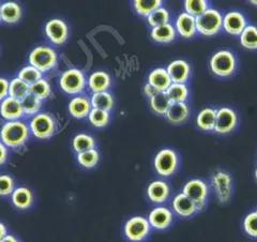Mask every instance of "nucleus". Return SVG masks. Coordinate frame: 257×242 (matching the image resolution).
<instances>
[{
  "mask_svg": "<svg viewBox=\"0 0 257 242\" xmlns=\"http://www.w3.org/2000/svg\"><path fill=\"white\" fill-rule=\"evenodd\" d=\"M176 28L178 34L183 38L194 37L197 31L196 19L188 13H182L177 19Z\"/></svg>",
  "mask_w": 257,
  "mask_h": 242,
  "instance_id": "obj_20",
  "label": "nucleus"
},
{
  "mask_svg": "<svg viewBox=\"0 0 257 242\" xmlns=\"http://www.w3.org/2000/svg\"><path fill=\"white\" fill-rule=\"evenodd\" d=\"M30 93L36 95L37 98L43 101L52 94V88L50 83H48L46 79L42 78L30 86Z\"/></svg>",
  "mask_w": 257,
  "mask_h": 242,
  "instance_id": "obj_39",
  "label": "nucleus"
},
{
  "mask_svg": "<svg viewBox=\"0 0 257 242\" xmlns=\"http://www.w3.org/2000/svg\"><path fill=\"white\" fill-rule=\"evenodd\" d=\"M90 124L95 128H103L109 123V112L106 110L92 108L88 115Z\"/></svg>",
  "mask_w": 257,
  "mask_h": 242,
  "instance_id": "obj_40",
  "label": "nucleus"
},
{
  "mask_svg": "<svg viewBox=\"0 0 257 242\" xmlns=\"http://www.w3.org/2000/svg\"><path fill=\"white\" fill-rule=\"evenodd\" d=\"M223 27L226 32L234 36H240L246 27L244 16L239 12H229L223 19Z\"/></svg>",
  "mask_w": 257,
  "mask_h": 242,
  "instance_id": "obj_15",
  "label": "nucleus"
},
{
  "mask_svg": "<svg viewBox=\"0 0 257 242\" xmlns=\"http://www.w3.org/2000/svg\"><path fill=\"white\" fill-rule=\"evenodd\" d=\"M178 166V157L172 149L159 151L155 159V168L160 176L168 177L173 175Z\"/></svg>",
  "mask_w": 257,
  "mask_h": 242,
  "instance_id": "obj_7",
  "label": "nucleus"
},
{
  "mask_svg": "<svg viewBox=\"0 0 257 242\" xmlns=\"http://www.w3.org/2000/svg\"><path fill=\"white\" fill-rule=\"evenodd\" d=\"M15 190V182L9 175H0V196L11 195Z\"/></svg>",
  "mask_w": 257,
  "mask_h": 242,
  "instance_id": "obj_42",
  "label": "nucleus"
},
{
  "mask_svg": "<svg viewBox=\"0 0 257 242\" xmlns=\"http://www.w3.org/2000/svg\"><path fill=\"white\" fill-rule=\"evenodd\" d=\"M166 71L174 84H184L190 76L189 64L183 60L173 61L171 64H168Z\"/></svg>",
  "mask_w": 257,
  "mask_h": 242,
  "instance_id": "obj_16",
  "label": "nucleus"
},
{
  "mask_svg": "<svg viewBox=\"0 0 257 242\" xmlns=\"http://www.w3.org/2000/svg\"><path fill=\"white\" fill-rule=\"evenodd\" d=\"M0 21H2V6H0Z\"/></svg>",
  "mask_w": 257,
  "mask_h": 242,
  "instance_id": "obj_50",
  "label": "nucleus"
},
{
  "mask_svg": "<svg viewBox=\"0 0 257 242\" xmlns=\"http://www.w3.org/2000/svg\"><path fill=\"white\" fill-rule=\"evenodd\" d=\"M150 231V224L143 216H133L124 225V235L132 242L143 241Z\"/></svg>",
  "mask_w": 257,
  "mask_h": 242,
  "instance_id": "obj_8",
  "label": "nucleus"
},
{
  "mask_svg": "<svg viewBox=\"0 0 257 242\" xmlns=\"http://www.w3.org/2000/svg\"><path fill=\"white\" fill-rule=\"evenodd\" d=\"M8 235V229L4 223L0 222V241H2Z\"/></svg>",
  "mask_w": 257,
  "mask_h": 242,
  "instance_id": "obj_47",
  "label": "nucleus"
},
{
  "mask_svg": "<svg viewBox=\"0 0 257 242\" xmlns=\"http://www.w3.org/2000/svg\"><path fill=\"white\" fill-rule=\"evenodd\" d=\"M100 155L94 148L77 153V162L85 168H92L99 162Z\"/></svg>",
  "mask_w": 257,
  "mask_h": 242,
  "instance_id": "obj_35",
  "label": "nucleus"
},
{
  "mask_svg": "<svg viewBox=\"0 0 257 242\" xmlns=\"http://www.w3.org/2000/svg\"><path fill=\"white\" fill-rule=\"evenodd\" d=\"M256 213H257V210H256Z\"/></svg>",
  "mask_w": 257,
  "mask_h": 242,
  "instance_id": "obj_52",
  "label": "nucleus"
},
{
  "mask_svg": "<svg viewBox=\"0 0 257 242\" xmlns=\"http://www.w3.org/2000/svg\"><path fill=\"white\" fill-rule=\"evenodd\" d=\"M173 209L174 211L183 217H190L198 211L196 204L181 193L177 195L173 200Z\"/></svg>",
  "mask_w": 257,
  "mask_h": 242,
  "instance_id": "obj_17",
  "label": "nucleus"
},
{
  "mask_svg": "<svg viewBox=\"0 0 257 242\" xmlns=\"http://www.w3.org/2000/svg\"><path fill=\"white\" fill-rule=\"evenodd\" d=\"M168 98L172 103H180L184 102L188 98L189 90L184 84H172L166 91Z\"/></svg>",
  "mask_w": 257,
  "mask_h": 242,
  "instance_id": "obj_32",
  "label": "nucleus"
},
{
  "mask_svg": "<svg viewBox=\"0 0 257 242\" xmlns=\"http://www.w3.org/2000/svg\"><path fill=\"white\" fill-rule=\"evenodd\" d=\"M8 155H9V152H8V147L5 146V145L0 142V166L4 165L7 162Z\"/></svg>",
  "mask_w": 257,
  "mask_h": 242,
  "instance_id": "obj_45",
  "label": "nucleus"
},
{
  "mask_svg": "<svg viewBox=\"0 0 257 242\" xmlns=\"http://www.w3.org/2000/svg\"><path fill=\"white\" fill-rule=\"evenodd\" d=\"M148 84L155 87L159 92H166L173 83L167 71L163 68H159L152 71L149 74Z\"/></svg>",
  "mask_w": 257,
  "mask_h": 242,
  "instance_id": "obj_21",
  "label": "nucleus"
},
{
  "mask_svg": "<svg viewBox=\"0 0 257 242\" xmlns=\"http://www.w3.org/2000/svg\"><path fill=\"white\" fill-rule=\"evenodd\" d=\"M0 115L8 121L20 120L24 115L22 101L8 96L0 104Z\"/></svg>",
  "mask_w": 257,
  "mask_h": 242,
  "instance_id": "obj_13",
  "label": "nucleus"
},
{
  "mask_svg": "<svg viewBox=\"0 0 257 242\" xmlns=\"http://www.w3.org/2000/svg\"><path fill=\"white\" fill-rule=\"evenodd\" d=\"M88 86L93 93L104 92L110 87V77L103 71L94 72L88 79Z\"/></svg>",
  "mask_w": 257,
  "mask_h": 242,
  "instance_id": "obj_24",
  "label": "nucleus"
},
{
  "mask_svg": "<svg viewBox=\"0 0 257 242\" xmlns=\"http://www.w3.org/2000/svg\"><path fill=\"white\" fill-rule=\"evenodd\" d=\"M60 88L69 94H77L84 90L86 86L85 75L78 69H70L63 72L60 77Z\"/></svg>",
  "mask_w": 257,
  "mask_h": 242,
  "instance_id": "obj_6",
  "label": "nucleus"
},
{
  "mask_svg": "<svg viewBox=\"0 0 257 242\" xmlns=\"http://www.w3.org/2000/svg\"><path fill=\"white\" fill-rule=\"evenodd\" d=\"M133 3L136 12L140 15L147 16V18L152 12H155L159 8L162 7L161 0H135Z\"/></svg>",
  "mask_w": 257,
  "mask_h": 242,
  "instance_id": "obj_31",
  "label": "nucleus"
},
{
  "mask_svg": "<svg viewBox=\"0 0 257 242\" xmlns=\"http://www.w3.org/2000/svg\"><path fill=\"white\" fill-rule=\"evenodd\" d=\"M216 110L213 108H205L197 116V126L204 131H213L215 127Z\"/></svg>",
  "mask_w": 257,
  "mask_h": 242,
  "instance_id": "obj_28",
  "label": "nucleus"
},
{
  "mask_svg": "<svg viewBox=\"0 0 257 242\" xmlns=\"http://www.w3.org/2000/svg\"><path fill=\"white\" fill-rule=\"evenodd\" d=\"M148 222L156 229H166L173 222L172 211L165 207H157L149 213Z\"/></svg>",
  "mask_w": 257,
  "mask_h": 242,
  "instance_id": "obj_14",
  "label": "nucleus"
},
{
  "mask_svg": "<svg viewBox=\"0 0 257 242\" xmlns=\"http://www.w3.org/2000/svg\"><path fill=\"white\" fill-rule=\"evenodd\" d=\"M170 193L171 190L170 187H168V184L161 180L151 182L147 189V194L149 199L152 203L156 204L165 203L168 196H170Z\"/></svg>",
  "mask_w": 257,
  "mask_h": 242,
  "instance_id": "obj_18",
  "label": "nucleus"
},
{
  "mask_svg": "<svg viewBox=\"0 0 257 242\" xmlns=\"http://www.w3.org/2000/svg\"><path fill=\"white\" fill-rule=\"evenodd\" d=\"M183 194L188 196L196 204L198 211L205 207L208 197V187L207 184L200 179H193L186 183L183 187Z\"/></svg>",
  "mask_w": 257,
  "mask_h": 242,
  "instance_id": "obj_9",
  "label": "nucleus"
},
{
  "mask_svg": "<svg viewBox=\"0 0 257 242\" xmlns=\"http://www.w3.org/2000/svg\"><path fill=\"white\" fill-rule=\"evenodd\" d=\"M237 115L231 108L222 107L216 110L214 131L219 134H227L237 126Z\"/></svg>",
  "mask_w": 257,
  "mask_h": 242,
  "instance_id": "obj_12",
  "label": "nucleus"
},
{
  "mask_svg": "<svg viewBox=\"0 0 257 242\" xmlns=\"http://www.w3.org/2000/svg\"><path fill=\"white\" fill-rule=\"evenodd\" d=\"M210 68L215 75L221 77L230 76L236 69L234 54L228 51H221L214 54L210 60Z\"/></svg>",
  "mask_w": 257,
  "mask_h": 242,
  "instance_id": "obj_5",
  "label": "nucleus"
},
{
  "mask_svg": "<svg viewBox=\"0 0 257 242\" xmlns=\"http://www.w3.org/2000/svg\"><path fill=\"white\" fill-rule=\"evenodd\" d=\"M147 19L149 25L152 28H157L168 24V22H170V13H168L165 8L161 7L155 12H152Z\"/></svg>",
  "mask_w": 257,
  "mask_h": 242,
  "instance_id": "obj_37",
  "label": "nucleus"
},
{
  "mask_svg": "<svg viewBox=\"0 0 257 242\" xmlns=\"http://www.w3.org/2000/svg\"><path fill=\"white\" fill-rule=\"evenodd\" d=\"M0 242H20V241L18 240V238H15L14 236L9 235V233H8V235Z\"/></svg>",
  "mask_w": 257,
  "mask_h": 242,
  "instance_id": "obj_48",
  "label": "nucleus"
},
{
  "mask_svg": "<svg viewBox=\"0 0 257 242\" xmlns=\"http://www.w3.org/2000/svg\"><path fill=\"white\" fill-rule=\"evenodd\" d=\"M91 109V103L85 96H76L69 103V112L77 119L87 117Z\"/></svg>",
  "mask_w": 257,
  "mask_h": 242,
  "instance_id": "obj_23",
  "label": "nucleus"
},
{
  "mask_svg": "<svg viewBox=\"0 0 257 242\" xmlns=\"http://www.w3.org/2000/svg\"><path fill=\"white\" fill-rule=\"evenodd\" d=\"M184 9H186V13L196 19L208 10V5L205 0H186Z\"/></svg>",
  "mask_w": 257,
  "mask_h": 242,
  "instance_id": "obj_38",
  "label": "nucleus"
},
{
  "mask_svg": "<svg viewBox=\"0 0 257 242\" xmlns=\"http://www.w3.org/2000/svg\"><path fill=\"white\" fill-rule=\"evenodd\" d=\"M223 27V18L219 11L208 9L204 14L196 18V28L199 34L210 37L218 34Z\"/></svg>",
  "mask_w": 257,
  "mask_h": 242,
  "instance_id": "obj_4",
  "label": "nucleus"
},
{
  "mask_svg": "<svg viewBox=\"0 0 257 242\" xmlns=\"http://www.w3.org/2000/svg\"><path fill=\"white\" fill-rule=\"evenodd\" d=\"M212 187L221 204H226L231 197V178L223 171H216L212 176Z\"/></svg>",
  "mask_w": 257,
  "mask_h": 242,
  "instance_id": "obj_10",
  "label": "nucleus"
},
{
  "mask_svg": "<svg viewBox=\"0 0 257 242\" xmlns=\"http://www.w3.org/2000/svg\"><path fill=\"white\" fill-rule=\"evenodd\" d=\"M29 127L21 120L9 121L3 126L0 140L8 148H21L29 139Z\"/></svg>",
  "mask_w": 257,
  "mask_h": 242,
  "instance_id": "obj_1",
  "label": "nucleus"
},
{
  "mask_svg": "<svg viewBox=\"0 0 257 242\" xmlns=\"http://www.w3.org/2000/svg\"><path fill=\"white\" fill-rule=\"evenodd\" d=\"M172 105V102L166 92H159L150 99V106L158 115H165Z\"/></svg>",
  "mask_w": 257,
  "mask_h": 242,
  "instance_id": "obj_29",
  "label": "nucleus"
},
{
  "mask_svg": "<svg viewBox=\"0 0 257 242\" xmlns=\"http://www.w3.org/2000/svg\"><path fill=\"white\" fill-rule=\"evenodd\" d=\"M243 226L244 230L246 233L252 236V237H257V213L251 212L250 214H247L246 217L244 219L243 222Z\"/></svg>",
  "mask_w": 257,
  "mask_h": 242,
  "instance_id": "obj_43",
  "label": "nucleus"
},
{
  "mask_svg": "<svg viewBox=\"0 0 257 242\" xmlns=\"http://www.w3.org/2000/svg\"><path fill=\"white\" fill-rule=\"evenodd\" d=\"M9 96V82L4 77H0V101H4Z\"/></svg>",
  "mask_w": 257,
  "mask_h": 242,
  "instance_id": "obj_44",
  "label": "nucleus"
},
{
  "mask_svg": "<svg viewBox=\"0 0 257 242\" xmlns=\"http://www.w3.org/2000/svg\"><path fill=\"white\" fill-rule=\"evenodd\" d=\"M255 177H256V179H257V168H256V171H255Z\"/></svg>",
  "mask_w": 257,
  "mask_h": 242,
  "instance_id": "obj_51",
  "label": "nucleus"
},
{
  "mask_svg": "<svg viewBox=\"0 0 257 242\" xmlns=\"http://www.w3.org/2000/svg\"><path fill=\"white\" fill-rule=\"evenodd\" d=\"M90 103L92 108L109 111L112 108V106H114V99H112L111 94H109L106 91L98 92L93 93Z\"/></svg>",
  "mask_w": 257,
  "mask_h": 242,
  "instance_id": "obj_30",
  "label": "nucleus"
},
{
  "mask_svg": "<svg viewBox=\"0 0 257 242\" xmlns=\"http://www.w3.org/2000/svg\"><path fill=\"white\" fill-rule=\"evenodd\" d=\"M241 45L248 50H257V28L255 26H246L240 35Z\"/></svg>",
  "mask_w": 257,
  "mask_h": 242,
  "instance_id": "obj_36",
  "label": "nucleus"
},
{
  "mask_svg": "<svg viewBox=\"0 0 257 242\" xmlns=\"http://www.w3.org/2000/svg\"><path fill=\"white\" fill-rule=\"evenodd\" d=\"M30 66L38 69L41 73L52 70L56 67L58 56L53 48L47 46H38L29 54Z\"/></svg>",
  "mask_w": 257,
  "mask_h": 242,
  "instance_id": "obj_2",
  "label": "nucleus"
},
{
  "mask_svg": "<svg viewBox=\"0 0 257 242\" xmlns=\"http://www.w3.org/2000/svg\"><path fill=\"white\" fill-rule=\"evenodd\" d=\"M30 93V85L24 82L20 77L13 78L9 83V96L22 101Z\"/></svg>",
  "mask_w": 257,
  "mask_h": 242,
  "instance_id": "obj_27",
  "label": "nucleus"
},
{
  "mask_svg": "<svg viewBox=\"0 0 257 242\" xmlns=\"http://www.w3.org/2000/svg\"><path fill=\"white\" fill-rule=\"evenodd\" d=\"M45 35L52 43L56 45H62L69 37L68 25L58 19L51 20L45 25Z\"/></svg>",
  "mask_w": 257,
  "mask_h": 242,
  "instance_id": "obj_11",
  "label": "nucleus"
},
{
  "mask_svg": "<svg viewBox=\"0 0 257 242\" xmlns=\"http://www.w3.org/2000/svg\"><path fill=\"white\" fill-rule=\"evenodd\" d=\"M94 146H95V141L93 137L84 133L77 134L73 139V142H72V147H73L74 151H76L77 153L89 150V149H93Z\"/></svg>",
  "mask_w": 257,
  "mask_h": 242,
  "instance_id": "obj_33",
  "label": "nucleus"
},
{
  "mask_svg": "<svg viewBox=\"0 0 257 242\" xmlns=\"http://www.w3.org/2000/svg\"><path fill=\"white\" fill-rule=\"evenodd\" d=\"M22 9L16 3H6L2 5V21L7 24L18 23L21 20Z\"/></svg>",
  "mask_w": 257,
  "mask_h": 242,
  "instance_id": "obj_26",
  "label": "nucleus"
},
{
  "mask_svg": "<svg viewBox=\"0 0 257 242\" xmlns=\"http://www.w3.org/2000/svg\"><path fill=\"white\" fill-rule=\"evenodd\" d=\"M29 130L39 140L51 139L56 131L55 119L47 112H39L30 120Z\"/></svg>",
  "mask_w": 257,
  "mask_h": 242,
  "instance_id": "obj_3",
  "label": "nucleus"
},
{
  "mask_svg": "<svg viewBox=\"0 0 257 242\" xmlns=\"http://www.w3.org/2000/svg\"><path fill=\"white\" fill-rule=\"evenodd\" d=\"M19 77L24 80V82L27 83L28 85H32L37 83L38 80L42 79V73L38 69L32 66L24 67L19 73Z\"/></svg>",
  "mask_w": 257,
  "mask_h": 242,
  "instance_id": "obj_41",
  "label": "nucleus"
},
{
  "mask_svg": "<svg viewBox=\"0 0 257 242\" xmlns=\"http://www.w3.org/2000/svg\"><path fill=\"white\" fill-rule=\"evenodd\" d=\"M144 92H145V94H146L148 98H152V96H155L157 93H159V91L156 89L155 87H152L151 85H149V84H147L146 86L144 87Z\"/></svg>",
  "mask_w": 257,
  "mask_h": 242,
  "instance_id": "obj_46",
  "label": "nucleus"
},
{
  "mask_svg": "<svg viewBox=\"0 0 257 242\" xmlns=\"http://www.w3.org/2000/svg\"><path fill=\"white\" fill-rule=\"evenodd\" d=\"M251 4H253V5H256L257 6V2H255V0H252V2H250Z\"/></svg>",
  "mask_w": 257,
  "mask_h": 242,
  "instance_id": "obj_49",
  "label": "nucleus"
},
{
  "mask_svg": "<svg viewBox=\"0 0 257 242\" xmlns=\"http://www.w3.org/2000/svg\"><path fill=\"white\" fill-rule=\"evenodd\" d=\"M175 37L176 30L171 24H166V25L154 28L151 31V38L159 43H170L174 41Z\"/></svg>",
  "mask_w": 257,
  "mask_h": 242,
  "instance_id": "obj_25",
  "label": "nucleus"
},
{
  "mask_svg": "<svg viewBox=\"0 0 257 242\" xmlns=\"http://www.w3.org/2000/svg\"><path fill=\"white\" fill-rule=\"evenodd\" d=\"M11 200L15 208L20 209V210H26L34 204L35 198L30 189L26 187H20L13 191L11 194Z\"/></svg>",
  "mask_w": 257,
  "mask_h": 242,
  "instance_id": "obj_19",
  "label": "nucleus"
},
{
  "mask_svg": "<svg viewBox=\"0 0 257 242\" xmlns=\"http://www.w3.org/2000/svg\"><path fill=\"white\" fill-rule=\"evenodd\" d=\"M190 115L188 105L184 102L172 103V105L166 111L165 117L173 125H180L187 121Z\"/></svg>",
  "mask_w": 257,
  "mask_h": 242,
  "instance_id": "obj_22",
  "label": "nucleus"
},
{
  "mask_svg": "<svg viewBox=\"0 0 257 242\" xmlns=\"http://www.w3.org/2000/svg\"><path fill=\"white\" fill-rule=\"evenodd\" d=\"M24 114L27 116H36L42 106V100L37 98L36 95L29 93L26 98L22 100Z\"/></svg>",
  "mask_w": 257,
  "mask_h": 242,
  "instance_id": "obj_34",
  "label": "nucleus"
}]
</instances>
